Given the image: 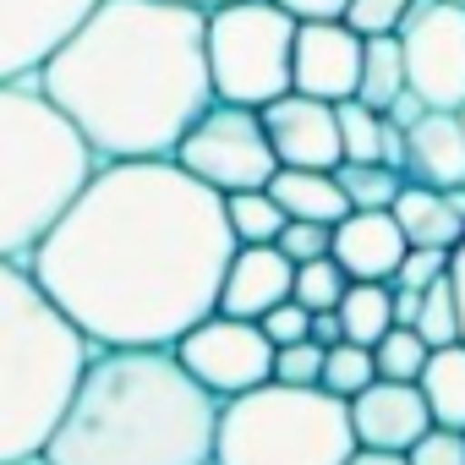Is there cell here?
<instances>
[{
	"label": "cell",
	"instance_id": "obj_32",
	"mask_svg": "<svg viewBox=\"0 0 465 465\" xmlns=\"http://www.w3.org/2000/svg\"><path fill=\"white\" fill-rule=\"evenodd\" d=\"M274 247L291 258V263H312V258H329V224L318 219H285Z\"/></svg>",
	"mask_w": 465,
	"mask_h": 465
},
{
	"label": "cell",
	"instance_id": "obj_5",
	"mask_svg": "<svg viewBox=\"0 0 465 465\" xmlns=\"http://www.w3.org/2000/svg\"><path fill=\"white\" fill-rule=\"evenodd\" d=\"M94 164L99 159L45 99L34 72L0 77V258L28 263Z\"/></svg>",
	"mask_w": 465,
	"mask_h": 465
},
{
	"label": "cell",
	"instance_id": "obj_12",
	"mask_svg": "<svg viewBox=\"0 0 465 465\" xmlns=\"http://www.w3.org/2000/svg\"><path fill=\"white\" fill-rule=\"evenodd\" d=\"M263 132L280 164L291 170H334L340 164V126H334V104L307 99V94H280L263 110Z\"/></svg>",
	"mask_w": 465,
	"mask_h": 465
},
{
	"label": "cell",
	"instance_id": "obj_31",
	"mask_svg": "<svg viewBox=\"0 0 465 465\" xmlns=\"http://www.w3.org/2000/svg\"><path fill=\"white\" fill-rule=\"evenodd\" d=\"M405 465H465V432L432 421V427L405 449Z\"/></svg>",
	"mask_w": 465,
	"mask_h": 465
},
{
	"label": "cell",
	"instance_id": "obj_24",
	"mask_svg": "<svg viewBox=\"0 0 465 465\" xmlns=\"http://www.w3.org/2000/svg\"><path fill=\"white\" fill-rule=\"evenodd\" d=\"M224 219L236 247H269L285 224V208L269 197V186H252V192H224Z\"/></svg>",
	"mask_w": 465,
	"mask_h": 465
},
{
	"label": "cell",
	"instance_id": "obj_14",
	"mask_svg": "<svg viewBox=\"0 0 465 465\" xmlns=\"http://www.w3.org/2000/svg\"><path fill=\"white\" fill-rule=\"evenodd\" d=\"M88 6L94 0H0V77L39 72V61Z\"/></svg>",
	"mask_w": 465,
	"mask_h": 465
},
{
	"label": "cell",
	"instance_id": "obj_33",
	"mask_svg": "<svg viewBox=\"0 0 465 465\" xmlns=\"http://www.w3.org/2000/svg\"><path fill=\"white\" fill-rule=\"evenodd\" d=\"M411 6H416V0H351V6H345V23H351L361 39H367V34H394Z\"/></svg>",
	"mask_w": 465,
	"mask_h": 465
},
{
	"label": "cell",
	"instance_id": "obj_36",
	"mask_svg": "<svg viewBox=\"0 0 465 465\" xmlns=\"http://www.w3.org/2000/svg\"><path fill=\"white\" fill-rule=\"evenodd\" d=\"M449 291H454V318H460V345H465V236L449 247V269H443Z\"/></svg>",
	"mask_w": 465,
	"mask_h": 465
},
{
	"label": "cell",
	"instance_id": "obj_41",
	"mask_svg": "<svg viewBox=\"0 0 465 465\" xmlns=\"http://www.w3.org/2000/svg\"><path fill=\"white\" fill-rule=\"evenodd\" d=\"M454 115H460V132H465V104H460V110H454Z\"/></svg>",
	"mask_w": 465,
	"mask_h": 465
},
{
	"label": "cell",
	"instance_id": "obj_30",
	"mask_svg": "<svg viewBox=\"0 0 465 465\" xmlns=\"http://www.w3.org/2000/svg\"><path fill=\"white\" fill-rule=\"evenodd\" d=\"M323 372V345L318 340H296V345H280L274 351V383H296V389H312Z\"/></svg>",
	"mask_w": 465,
	"mask_h": 465
},
{
	"label": "cell",
	"instance_id": "obj_39",
	"mask_svg": "<svg viewBox=\"0 0 465 465\" xmlns=\"http://www.w3.org/2000/svg\"><path fill=\"white\" fill-rule=\"evenodd\" d=\"M345 465H405V454H389V449H351V460Z\"/></svg>",
	"mask_w": 465,
	"mask_h": 465
},
{
	"label": "cell",
	"instance_id": "obj_11",
	"mask_svg": "<svg viewBox=\"0 0 465 465\" xmlns=\"http://www.w3.org/2000/svg\"><path fill=\"white\" fill-rule=\"evenodd\" d=\"M356 72H361V34L345 17L329 23H296L291 45V88L323 104L356 99Z\"/></svg>",
	"mask_w": 465,
	"mask_h": 465
},
{
	"label": "cell",
	"instance_id": "obj_25",
	"mask_svg": "<svg viewBox=\"0 0 465 465\" xmlns=\"http://www.w3.org/2000/svg\"><path fill=\"white\" fill-rule=\"evenodd\" d=\"M372 367H378V378L416 383L421 367H427V345H421V334L405 329V323H389V329L372 340Z\"/></svg>",
	"mask_w": 465,
	"mask_h": 465
},
{
	"label": "cell",
	"instance_id": "obj_42",
	"mask_svg": "<svg viewBox=\"0 0 465 465\" xmlns=\"http://www.w3.org/2000/svg\"><path fill=\"white\" fill-rule=\"evenodd\" d=\"M454 6H465V0H454Z\"/></svg>",
	"mask_w": 465,
	"mask_h": 465
},
{
	"label": "cell",
	"instance_id": "obj_23",
	"mask_svg": "<svg viewBox=\"0 0 465 465\" xmlns=\"http://www.w3.org/2000/svg\"><path fill=\"white\" fill-rule=\"evenodd\" d=\"M334 318H340L345 340H356V345L372 351V340L394 323V296H389L383 280H351L345 296H340V307H334Z\"/></svg>",
	"mask_w": 465,
	"mask_h": 465
},
{
	"label": "cell",
	"instance_id": "obj_21",
	"mask_svg": "<svg viewBox=\"0 0 465 465\" xmlns=\"http://www.w3.org/2000/svg\"><path fill=\"white\" fill-rule=\"evenodd\" d=\"M416 389H421V400H427L438 427H460L465 432V345L460 340L427 351V367H421Z\"/></svg>",
	"mask_w": 465,
	"mask_h": 465
},
{
	"label": "cell",
	"instance_id": "obj_10",
	"mask_svg": "<svg viewBox=\"0 0 465 465\" xmlns=\"http://www.w3.org/2000/svg\"><path fill=\"white\" fill-rule=\"evenodd\" d=\"M170 351L213 400L247 394V389L269 383V372H274V345L263 340V329L252 318H230V312H208Z\"/></svg>",
	"mask_w": 465,
	"mask_h": 465
},
{
	"label": "cell",
	"instance_id": "obj_40",
	"mask_svg": "<svg viewBox=\"0 0 465 465\" xmlns=\"http://www.w3.org/2000/svg\"><path fill=\"white\" fill-rule=\"evenodd\" d=\"M186 6H203V12H208V6H219V0H186Z\"/></svg>",
	"mask_w": 465,
	"mask_h": 465
},
{
	"label": "cell",
	"instance_id": "obj_3",
	"mask_svg": "<svg viewBox=\"0 0 465 465\" xmlns=\"http://www.w3.org/2000/svg\"><path fill=\"white\" fill-rule=\"evenodd\" d=\"M219 400L170 345H88L39 465H213Z\"/></svg>",
	"mask_w": 465,
	"mask_h": 465
},
{
	"label": "cell",
	"instance_id": "obj_7",
	"mask_svg": "<svg viewBox=\"0 0 465 465\" xmlns=\"http://www.w3.org/2000/svg\"><path fill=\"white\" fill-rule=\"evenodd\" d=\"M291 45L296 17L280 0H219L203 12V55L213 99L263 110L291 94Z\"/></svg>",
	"mask_w": 465,
	"mask_h": 465
},
{
	"label": "cell",
	"instance_id": "obj_2",
	"mask_svg": "<svg viewBox=\"0 0 465 465\" xmlns=\"http://www.w3.org/2000/svg\"><path fill=\"white\" fill-rule=\"evenodd\" d=\"M34 77L99 164L175 159L192 121L213 104L203 6L94 0Z\"/></svg>",
	"mask_w": 465,
	"mask_h": 465
},
{
	"label": "cell",
	"instance_id": "obj_6",
	"mask_svg": "<svg viewBox=\"0 0 465 465\" xmlns=\"http://www.w3.org/2000/svg\"><path fill=\"white\" fill-rule=\"evenodd\" d=\"M356 449L351 400L329 389L258 383L219 400L213 465H345Z\"/></svg>",
	"mask_w": 465,
	"mask_h": 465
},
{
	"label": "cell",
	"instance_id": "obj_19",
	"mask_svg": "<svg viewBox=\"0 0 465 465\" xmlns=\"http://www.w3.org/2000/svg\"><path fill=\"white\" fill-rule=\"evenodd\" d=\"M389 213H394V224H400L405 247H443V252H449V247L465 236V219L454 213L449 192L421 186V181H405V186L394 192Z\"/></svg>",
	"mask_w": 465,
	"mask_h": 465
},
{
	"label": "cell",
	"instance_id": "obj_37",
	"mask_svg": "<svg viewBox=\"0 0 465 465\" xmlns=\"http://www.w3.org/2000/svg\"><path fill=\"white\" fill-rule=\"evenodd\" d=\"M280 6H285L296 23H329V17H345L351 0H280Z\"/></svg>",
	"mask_w": 465,
	"mask_h": 465
},
{
	"label": "cell",
	"instance_id": "obj_38",
	"mask_svg": "<svg viewBox=\"0 0 465 465\" xmlns=\"http://www.w3.org/2000/svg\"><path fill=\"white\" fill-rule=\"evenodd\" d=\"M307 340H318L323 351L345 340V334H340V318H334V307H323V312H312V329H307Z\"/></svg>",
	"mask_w": 465,
	"mask_h": 465
},
{
	"label": "cell",
	"instance_id": "obj_35",
	"mask_svg": "<svg viewBox=\"0 0 465 465\" xmlns=\"http://www.w3.org/2000/svg\"><path fill=\"white\" fill-rule=\"evenodd\" d=\"M258 329H263V340L280 351V345H296V340H307V329H312V312L302 307V302H280V307H269L263 318H258Z\"/></svg>",
	"mask_w": 465,
	"mask_h": 465
},
{
	"label": "cell",
	"instance_id": "obj_27",
	"mask_svg": "<svg viewBox=\"0 0 465 465\" xmlns=\"http://www.w3.org/2000/svg\"><path fill=\"white\" fill-rule=\"evenodd\" d=\"M334 181H340L351 208H389L394 192L405 186V175L389 164H334Z\"/></svg>",
	"mask_w": 465,
	"mask_h": 465
},
{
	"label": "cell",
	"instance_id": "obj_17",
	"mask_svg": "<svg viewBox=\"0 0 465 465\" xmlns=\"http://www.w3.org/2000/svg\"><path fill=\"white\" fill-rule=\"evenodd\" d=\"M400 132H405V164H400L405 181H421L438 192L465 186V132L454 110H421Z\"/></svg>",
	"mask_w": 465,
	"mask_h": 465
},
{
	"label": "cell",
	"instance_id": "obj_8",
	"mask_svg": "<svg viewBox=\"0 0 465 465\" xmlns=\"http://www.w3.org/2000/svg\"><path fill=\"white\" fill-rule=\"evenodd\" d=\"M175 164L186 175H197L203 186H213L219 197L269 186V175L280 170V159L269 148V132H263V115L247 110V104H224V99H213L192 121V132L175 148Z\"/></svg>",
	"mask_w": 465,
	"mask_h": 465
},
{
	"label": "cell",
	"instance_id": "obj_1",
	"mask_svg": "<svg viewBox=\"0 0 465 465\" xmlns=\"http://www.w3.org/2000/svg\"><path fill=\"white\" fill-rule=\"evenodd\" d=\"M230 252L213 186L175 159H110L28 252V274L88 345H175L219 307Z\"/></svg>",
	"mask_w": 465,
	"mask_h": 465
},
{
	"label": "cell",
	"instance_id": "obj_16",
	"mask_svg": "<svg viewBox=\"0 0 465 465\" xmlns=\"http://www.w3.org/2000/svg\"><path fill=\"white\" fill-rule=\"evenodd\" d=\"M291 274L296 263L269 242V247H236L224 263V280H219V307L213 312H230V318H263L269 307H280L291 296Z\"/></svg>",
	"mask_w": 465,
	"mask_h": 465
},
{
	"label": "cell",
	"instance_id": "obj_26",
	"mask_svg": "<svg viewBox=\"0 0 465 465\" xmlns=\"http://www.w3.org/2000/svg\"><path fill=\"white\" fill-rule=\"evenodd\" d=\"M372 378H378V367H372V351H367V345H356V340H340V345H329V351H323L318 389H329V394L351 400V394H361Z\"/></svg>",
	"mask_w": 465,
	"mask_h": 465
},
{
	"label": "cell",
	"instance_id": "obj_13",
	"mask_svg": "<svg viewBox=\"0 0 465 465\" xmlns=\"http://www.w3.org/2000/svg\"><path fill=\"white\" fill-rule=\"evenodd\" d=\"M432 427V411L416 383L400 378H372L361 394H351V432L361 449H389L405 454L421 432Z\"/></svg>",
	"mask_w": 465,
	"mask_h": 465
},
{
	"label": "cell",
	"instance_id": "obj_22",
	"mask_svg": "<svg viewBox=\"0 0 465 465\" xmlns=\"http://www.w3.org/2000/svg\"><path fill=\"white\" fill-rule=\"evenodd\" d=\"M405 55L394 34H367L361 39V72H356V99L367 110H394L405 99Z\"/></svg>",
	"mask_w": 465,
	"mask_h": 465
},
{
	"label": "cell",
	"instance_id": "obj_18",
	"mask_svg": "<svg viewBox=\"0 0 465 465\" xmlns=\"http://www.w3.org/2000/svg\"><path fill=\"white\" fill-rule=\"evenodd\" d=\"M334 126H340V164H389V170L405 164V132L394 115L367 110L361 99H340Z\"/></svg>",
	"mask_w": 465,
	"mask_h": 465
},
{
	"label": "cell",
	"instance_id": "obj_43",
	"mask_svg": "<svg viewBox=\"0 0 465 465\" xmlns=\"http://www.w3.org/2000/svg\"><path fill=\"white\" fill-rule=\"evenodd\" d=\"M34 465H39V460H34Z\"/></svg>",
	"mask_w": 465,
	"mask_h": 465
},
{
	"label": "cell",
	"instance_id": "obj_15",
	"mask_svg": "<svg viewBox=\"0 0 465 465\" xmlns=\"http://www.w3.org/2000/svg\"><path fill=\"white\" fill-rule=\"evenodd\" d=\"M329 258L351 274V280H383L400 269L405 258V236L389 208H351L345 219L329 224Z\"/></svg>",
	"mask_w": 465,
	"mask_h": 465
},
{
	"label": "cell",
	"instance_id": "obj_4",
	"mask_svg": "<svg viewBox=\"0 0 465 465\" xmlns=\"http://www.w3.org/2000/svg\"><path fill=\"white\" fill-rule=\"evenodd\" d=\"M88 340L39 291L28 263L0 258V465H34L77 372Z\"/></svg>",
	"mask_w": 465,
	"mask_h": 465
},
{
	"label": "cell",
	"instance_id": "obj_20",
	"mask_svg": "<svg viewBox=\"0 0 465 465\" xmlns=\"http://www.w3.org/2000/svg\"><path fill=\"white\" fill-rule=\"evenodd\" d=\"M269 197L285 208V219H318V224H334V219L351 213V203H345L334 170H291V164H280V170L269 175Z\"/></svg>",
	"mask_w": 465,
	"mask_h": 465
},
{
	"label": "cell",
	"instance_id": "obj_28",
	"mask_svg": "<svg viewBox=\"0 0 465 465\" xmlns=\"http://www.w3.org/2000/svg\"><path fill=\"white\" fill-rule=\"evenodd\" d=\"M351 274L334 263V258H312V263H296L291 274V302H302L307 312H323V307H340Z\"/></svg>",
	"mask_w": 465,
	"mask_h": 465
},
{
	"label": "cell",
	"instance_id": "obj_29",
	"mask_svg": "<svg viewBox=\"0 0 465 465\" xmlns=\"http://www.w3.org/2000/svg\"><path fill=\"white\" fill-rule=\"evenodd\" d=\"M411 329L421 334V345H427V351H438V345H454V340H460L454 291H449V280H443V274L421 291V302H416V323H411Z\"/></svg>",
	"mask_w": 465,
	"mask_h": 465
},
{
	"label": "cell",
	"instance_id": "obj_9",
	"mask_svg": "<svg viewBox=\"0 0 465 465\" xmlns=\"http://www.w3.org/2000/svg\"><path fill=\"white\" fill-rule=\"evenodd\" d=\"M405 55V88L421 110L465 104V6L454 0H416L394 28Z\"/></svg>",
	"mask_w": 465,
	"mask_h": 465
},
{
	"label": "cell",
	"instance_id": "obj_34",
	"mask_svg": "<svg viewBox=\"0 0 465 465\" xmlns=\"http://www.w3.org/2000/svg\"><path fill=\"white\" fill-rule=\"evenodd\" d=\"M443 269H449V252H443V247H405V258H400V269L389 274V285H400V291H427Z\"/></svg>",
	"mask_w": 465,
	"mask_h": 465
}]
</instances>
